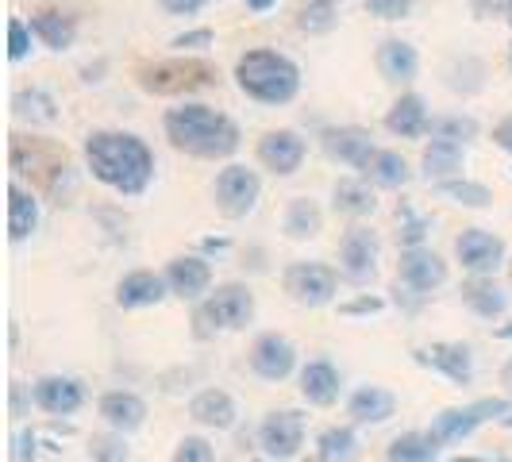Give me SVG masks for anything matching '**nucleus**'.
<instances>
[{"label": "nucleus", "mask_w": 512, "mask_h": 462, "mask_svg": "<svg viewBox=\"0 0 512 462\" xmlns=\"http://www.w3.org/2000/svg\"><path fill=\"white\" fill-rule=\"evenodd\" d=\"M81 158H85V170L93 174V181L124 201L143 197L158 174V158H154L151 143L124 128L89 131L81 143Z\"/></svg>", "instance_id": "f257e3e1"}, {"label": "nucleus", "mask_w": 512, "mask_h": 462, "mask_svg": "<svg viewBox=\"0 0 512 462\" xmlns=\"http://www.w3.org/2000/svg\"><path fill=\"white\" fill-rule=\"evenodd\" d=\"M162 135L174 151L197 162H231L243 147V128L235 124V116L205 101H178L166 108Z\"/></svg>", "instance_id": "f03ea898"}, {"label": "nucleus", "mask_w": 512, "mask_h": 462, "mask_svg": "<svg viewBox=\"0 0 512 462\" xmlns=\"http://www.w3.org/2000/svg\"><path fill=\"white\" fill-rule=\"evenodd\" d=\"M231 77H235V89L255 104H266V108H285L301 97V66L289 58L278 47H247V51L235 58L231 66Z\"/></svg>", "instance_id": "7ed1b4c3"}, {"label": "nucleus", "mask_w": 512, "mask_h": 462, "mask_svg": "<svg viewBox=\"0 0 512 462\" xmlns=\"http://www.w3.org/2000/svg\"><path fill=\"white\" fill-rule=\"evenodd\" d=\"M220 81V70L197 58V54H174V58H147L135 66V85L147 97H166V101H189L193 93L212 89Z\"/></svg>", "instance_id": "20e7f679"}, {"label": "nucleus", "mask_w": 512, "mask_h": 462, "mask_svg": "<svg viewBox=\"0 0 512 462\" xmlns=\"http://www.w3.org/2000/svg\"><path fill=\"white\" fill-rule=\"evenodd\" d=\"M12 178H31L47 197L62 201L66 193H74V170H70V154L51 139L39 135H12Z\"/></svg>", "instance_id": "39448f33"}, {"label": "nucleus", "mask_w": 512, "mask_h": 462, "mask_svg": "<svg viewBox=\"0 0 512 462\" xmlns=\"http://www.w3.org/2000/svg\"><path fill=\"white\" fill-rule=\"evenodd\" d=\"M255 293L243 282H224L208 293L197 305V335H216V332H239L255 320Z\"/></svg>", "instance_id": "423d86ee"}, {"label": "nucleus", "mask_w": 512, "mask_h": 462, "mask_svg": "<svg viewBox=\"0 0 512 462\" xmlns=\"http://www.w3.org/2000/svg\"><path fill=\"white\" fill-rule=\"evenodd\" d=\"M262 201V178L247 162H224L212 178V205L224 220H247Z\"/></svg>", "instance_id": "0eeeda50"}, {"label": "nucleus", "mask_w": 512, "mask_h": 462, "mask_svg": "<svg viewBox=\"0 0 512 462\" xmlns=\"http://www.w3.org/2000/svg\"><path fill=\"white\" fill-rule=\"evenodd\" d=\"M282 285L297 305L324 308L339 297V270H332L328 262L301 258V262H289V266L282 270Z\"/></svg>", "instance_id": "6e6552de"}, {"label": "nucleus", "mask_w": 512, "mask_h": 462, "mask_svg": "<svg viewBox=\"0 0 512 462\" xmlns=\"http://www.w3.org/2000/svg\"><path fill=\"white\" fill-rule=\"evenodd\" d=\"M382 262V235L370 224H351L339 239V274L351 285H366L378 278Z\"/></svg>", "instance_id": "1a4fd4ad"}, {"label": "nucleus", "mask_w": 512, "mask_h": 462, "mask_svg": "<svg viewBox=\"0 0 512 462\" xmlns=\"http://www.w3.org/2000/svg\"><path fill=\"white\" fill-rule=\"evenodd\" d=\"M455 258L470 278H493L505 262H509V247L497 231L489 228H462L455 235Z\"/></svg>", "instance_id": "9d476101"}, {"label": "nucleus", "mask_w": 512, "mask_h": 462, "mask_svg": "<svg viewBox=\"0 0 512 462\" xmlns=\"http://www.w3.org/2000/svg\"><path fill=\"white\" fill-rule=\"evenodd\" d=\"M512 412V405L505 397H482V401H474V405H466V409H443L432 420V439H436L439 447H447V443H459L466 439L474 428H482L486 420H505Z\"/></svg>", "instance_id": "9b49d317"}, {"label": "nucleus", "mask_w": 512, "mask_h": 462, "mask_svg": "<svg viewBox=\"0 0 512 462\" xmlns=\"http://www.w3.org/2000/svg\"><path fill=\"white\" fill-rule=\"evenodd\" d=\"M255 158L274 178H293L308 158V139L297 128H270L258 135Z\"/></svg>", "instance_id": "f8f14e48"}, {"label": "nucleus", "mask_w": 512, "mask_h": 462, "mask_svg": "<svg viewBox=\"0 0 512 462\" xmlns=\"http://www.w3.org/2000/svg\"><path fill=\"white\" fill-rule=\"evenodd\" d=\"M316 139H320V151L332 162L347 166V170H359V174L370 166V158L382 151L374 143L370 128H362V124H328V128H320Z\"/></svg>", "instance_id": "ddd939ff"}, {"label": "nucleus", "mask_w": 512, "mask_h": 462, "mask_svg": "<svg viewBox=\"0 0 512 462\" xmlns=\"http://www.w3.org/2000/svg\"><path fill=\"white\" fill-rule=\"evenodd\" d=\"M258 443H262V451H266L270 459H278V462L297 459L301 447H305V416L297 409L270 412V416L262 420V428H258Z\"/></svg>", "instance_id": "4468645a"}, {"label": "nucleus", "mask_w": 512, "mask_h": 462, "mask_svg": "<svg viewBox=\"0 0 512 462\" xmlns=\"http://www.w3.org/2000/svg\"><path fill=\"white\" fill-rule=\"evenodd\" d=\"M397 278L416 297H428V293H436L439 285L447 282V262L432 247H405L401 258H397Z\"/></svg>", "instance_id": "2eb2a0df"}, {"label": "nucleus", "mask_w": 512, "mask_h": 462, "mask_svg": "<svg viewBox=\"0 0 512 462\" xmlns=\"http://www.w3.org/2000/svg\"><path fill=\"white\" fill-rule=\"evenodd\" d=\"M251 370H255L262 382H285L293 370H297V347L278 332H262L251 343Z\"/></svg>", "instance_id": "dca6fc26"}, {"label": "nucleus", "mask_w": 512, "mask_h": 462, "mask_svg": "<svg viewBox=\"0 0 512 462\" xmlns=\"http://www.w3.org/2000/svg\"><path fill=\"white\" fill-rule=\"evenodd\" d=\"M162 278L170 285V297L181 301H205L212 293V262L201 255H174L166 262Z\"/></svg>", "instance_id": "f3484780"}, {"label": "nucleus", "mask_w": 512, "mask_h": 462, "mask_svg": "<svg viewBox=\"0 0 512 462\" xmlns=\"http://www.w3.org/2000/svg\"><path fill=\"white\" fill-rule=\"evenodd\" d=\"M27 24L35 31L39 47H47L54 54H66L77 43V35H81V20L66 8H35L27 16Z\"/></svg>", "instance_id": "a211bd4d"}, {"label": "nucleus", "mask_w": 512, "mask_h": 462, "mask_svg": "<svg viewBox=\"0 0 512 462\" xmlns=\"http://www.w3.org/2000/svg\"><path fill=\"white\" fill-rule=\"evenodd\" d=\"M420 366H432L436 374H443L447 382L470 385L474 382V351L466 343H432V347H420L412 351Z\"/></svg>", "instance_id": "6ab92c4d"}, {"label": "nucleus", "mask_w": 512, "mask_h": 462, "mask_svg": "<svg viewBox=\"0 0 512 462\" xmlns=\"http://www.w3.org/2000/svg\"><path fill=\"white\" fill-rule=\"evenodd\" d=\"M374 66H378V74L389 85H412L420 77V51L412 47L409 39L389 35V39L378 43V51H374Z\"/></svg>", "instance_id": "aec40b11"}, {"label": "nucleus", "mask_w": 512, "mask_h": 462, "mask_svg": "<svg viewBox=\"0 0 512 462\" xmlns=\"http://www.w3.org/2000/svg\"><path fill=\"white\" fill-rule=\"evenodd\" d=\"M428 124H432V112H428V101L420 93H401L382 116V128L393 139H424Z\"/></svg>", "instance_id": "412c9836"}, {"label": "nucleus", "mask_w": 512, "mask_h": 462, "mask_svg": "<svg viewBox=\"0 0 512 462\" xmlns=\"http://www.w3.org/2000/svg\"><path fill=\"white\" fill-rule=\"evenodd\" d=\"M31 401L51 416H74L85 405V389L77 378H66V374H43L31 385Z\"/></svg>", "instance_id": "4be33fe9"}, {"label": "nucleus", "mask_w": 512, "mask_h": 462, "mask_svg": "<svg viewBox=\"0 0 512 462\" xmlns=\"http://www.w3.org/2000/svg\"><path fill=\"white\" fill-rule=\"evenodd\" d=\"M43 220V201L35 189H27L20 178L8 181V239L12 243H24L39 231Z\"/></svg>", "instance_id": "5701e85b"}, {"label": "nucleus", "mask_w": 512, "mask_h": 462, "mask_svg": "<svg viewBox=\"0 0 512 462\" xmlns=\"http://www.w3.org/2000/svg\"><path fill=\"white\" fill-rule=\"evenodd\" d=\"M466 170V147L451 143V139H428L424 151H420V178L443 185L451 178H462Z\"/></svg>", "instance_id": "b1692460"}, {"label": "nucleus", "mask_w": 512, "mask_h": 462, "mask_svg": "<svg viewBox=\"0 0 512 462\" xmlns=\"http://www.w3.org/2000/svg\"><path fill=\"white\" fill-rule=\"evenodd\" d=\"M170 297V285L154 270H131L116 282V305L135 312V308H154Z\"/></svg>", "instance_id": "393cba45"}, {"label": "nucleus", "mask_w": 512, "mask_h": 462, "mask_svg": "<svg viewBox=\"0 0 512 462\" xmlns=\"http://www.w3.org/2000/svg\"><path fill=\"white\" fill-rule=\"evenodd\" d=\"M97 412H101V420L112 432L128 436L135 428H143V420H147V401H143L139 393H131V389H108L101 401H97Z\"/></svg>", "instance_id": "a878e982"}, {"label": "nucleus", "mask_w": 512, "mask_h": 462, "mask_svg": "<svg viewBox=\"0 0 512 462\" xmlns=\"http://www.w3.org/2000/svg\"><path fill=\"white\" fill-rule=\"evenodd\" d=\"M297 385H301V397L316 409H328L339 401V389H343V378L328 359H312L301 366L297 374Z\"/></svg>", "instance_id": "bb28decb"}, {"label": "nucleus", "mask_w": 512, "mask_h": 462, "mask_svg": "<svg viewBox=\"0 0 512 462\" xmlns=\"http://www.w3.org/2000/svg\"><path fill=\"white\" fill-rule=\"evenodd\" d=\"M332 208L339 212V216H347V220L362 224L366 216L378 212V189H374L366 178H339L332 185Z\"/></svg>", "instance_id": "cd10ccee"}, {"label": "nucleus", "mask_w": 512, "mask_h": 462, "mask_svg": "<svg viewBox=\"0 0 512 462\" xmlns=\"http://www.w3.org/2000/svg\"><path fill=\"white\" fill-rule=\"evenodd\" d=\"M393 412H397V397L382 385H359L347 397V416L355 424H385Z\"/></svg>", "instance_id": "c85d7f7f"}, {"label": "nucleus", "mask_w": 512, "mask_h": 462, "mask_svg": "<svg viewBox=\"0 0 512 462\" xmlns=\"http://www.w3.org/2000/svg\"><path fill=\"white\" fill-rule=\"evenodd\" d=\"M189 416H193L197 424H205V428L228 432V428H235L239 409H235L228 389H201V393L189 401Z\"/></svg>", "instance_id": "c756f323"}, {"label": "nucleus", "mask_w": 512, "mask_h": 462, "mask_svg": "<svg viewBox=\"0 0 512 462\" xmlns=\"http://www.w3.org/2000/svg\"><path fill=\"white\" fill-rule=\"evenodd\" d=\"M359 178H366L374 189H389V193H397V189H405V185L412 181V166L401 151L382 147V151L370 158V166L362 170Z\"/></svg>", "instance_id": "7c9ffc66"}, {"label": "nucleus", "mask_w": 512, "mask_h": 462, "mask_svg": "<svg viewBox=\"0 0 512 462\" xmlns=\"http://www.w3.org/2000/svg\"><path fill=\"white\" fill-rule=\"evenodd\" d=\"M12 112H16V120H27L31 128H51V124H58V101H54L51 89H43V85L16 89L12 93Z\"/></svg>", "instance_id": "2f4dec72"}, {"label": "nucleus", "mask_w": 512, "mask_h": 462, "mask_svg": "<svg viewBox=\"0 0 512 462\" xmlns=\"http://www.w3.org/2000/svg\"><path fill=\"white\" fill-rule=\"evenodd\" d=\"M282 231L293 243L316 239L324 231V208L316 205L312 197H289V205L282 212Z\"/></svg>", "instance_id": "473e14b6"}, {"label": "nucleus", "mask_w": 512, "mask_h": 462, "mask_svg": "<svg viewBox=\"0 0 512 462\" xmlns=\"http://www.w3.org/2000/svg\"><path fill=\"white\" fill-rule=\"evenodd\" d=\"M459 293H462V305L470 308L474 316H482V320H497L509 308V293L493 282V278H470V282H462Z\"/></svg>", "instance_id": "72a5a7b5"}, {"label": "nucleus", "mask_w": 512, "mask_h": 462, "mask_svg": "<svg viewBox=\"0 0 512 462\" xmlns=\"http://www.w3.org/2000/svg\"><path fill=\"white\" fill-rule=\"evenodd\" d=\"M428 135L432 139H451V143L466 147V143H474L482 135V120L474 112H462V108H455V112H436L432 124H428Z\"/></svg>", "instance_id": "f704fd0d"}, {"label": "nucleus", "mask_w": 512, "mask_h": 462, "mask_svg": "<svg viewBox=\"0 0 512 462\" xmlns=\"http://www.w3.org/2000/svg\"><path fill=\"white\" fill-rule=\"evenodd\" d=\"M443 77H447V89H451V93L474 97V93L486 89V62L474 58V54H462V58H455V62L443 70Z\"/></svg>", "instance_id": "c9c22d12"}, {"label": "nucleus", "mask_w": 512, "mask_h": 462, "mask_svg": "<svg viewBox=\"0 0 512 462\" xmlns=\"http://www.w3.org/2000/svg\"><path fill=\"white\" fill-rule=\"evenodd\" d=\"M335 24H339V0H305L293 20L301 35H328Z\"/></svg>", "instance_id": "e433bc0d"}, {"label": "nucleus", "mask_w": 512, "mask_h": 462, "mask_svg": "<svg viewBox=\"0 0 512 462\" xmlns=\"http://www.w3.org/2000/svg\"><path fill=\"white\" fill-rule=\"evenodd\" d=\"M439 455V443L432 439V432H405L389 443L385 459L389 462H432Z\"/></svg>", "instance_id": "4c0bfd02"}, {"label": "nucleus", "mask_w": 512, "mask_h": 462, "mask_svg": "<svg viewBox=\"0 0 512 462\" xmlns=\"http://www.w3.org/2000/svg\"><path fill=\"white\" fill-rule=\"evenodd\" d=\"M439 197H447V201H455V205L462 208H489L493 205V189H489L486 181H474V178H451L443 181V185H436Z\"/></svg>", "instance_id": "58836bf2"}, {"label": "nucleus", "mask_w": 512, "mask_h": 462, "mask_svg": "<svg viewBox=\"0 0 512 462\" xmlns=\"http://www.w3.org/2000/svg\"><path fill=\"white\" fill-rule=\"evenodd\" d=\"M359 451V436L351 428H324L316 439V462H351Z\"/></svg>", "instance_id": "ea45409f"}, {"label": "nucleus", "mask_w": 512, "mask_h": 462, "mask_svg": "<svg viewBox=\"0 0 512 462\" xmlns=\"http://www.w3.org/2000/svg\"><path fill=\"white\" fill-rule=\"evenodd\" d=\"M397 224H401V231H397L401 251H405V247H424V239H428V231H432V220H428L424 212H416L409 201L397 205Z\"/></svg>", "instance_id": "a19ab883"}, {"label": "nucleus", "mask_w": 512, "mask_h": 462, "mask_svg": "<svg viewBox=\"0 0 512 462\" xmlns=\"http://www.w3.org/2000/svg\"><path fill=\"white\" fill-rule=\"evenodd\" d=\"M35 31H31V24H27L24 16H12L8 20V58L12 62H24V58H31V51H35Z\"/></svg>", "instance_id": "79ce46f5"}, {"label": "nucleus", "mask_w": 512, "mask_h": 462, "mask_svg": "<svg viewBox=\"0 0 512 462\" xmlns=\"http://www.w3.org/2000/svg\"><path fill=\"white\" fill-rule=\"evenodd\" d=\"M89 455L97 462H124L128 459V443L120 432H112V436H93L89 439Z\"/></svg>", "instance_id": "37998d69"}, {"label": "nucleus", "mask_w": 512, "mask_h": 462, "mask_svg": "<svg viewBox=\"0 0 512 462\" xmlns=\"http://www.w3.org/2000/svg\"><path fill=\"white\" fill-rule=\"evenodd\" d=\"M362 4H366L370 16H378V20H385V24L409 20L412 8H416V0H362Z\"/></svg>", "instance_id": "c03bdc74"}, {"label": "nucleus", "mask_w": 512, "mask_h": 462, "mask_svg": "<svg viewBox=\"0 0 512 462\" xmlns=\"http://www.w3.org/2000/svg\"><path fill=\"white\" fill-rule=\"evenodd\" d=\"M216 43V35H212V27H193V31H181L170 39V47L178 54H197V51H208Z\"/></svg>", "instance_id": "a18cd8bd"}, {"label": "nucleus", "mask_w": 512, "mask_h": 462, "mask_svg": "<svg viewBox=\"0 0 512 462\" xmlns=\"http://www.w3.org/2000/svg\"><path fill=\"white\" fill-rule=\"evenodd\" d=\"M174 462H216V451H212V443L201 436H185L178 443V451H174Z\"/></svg>", "instance_id": "49530a36"}, {"label": "nucleus", "mask_w": 512, "mask_h": 462, "mask_svg": "<svg viewBox=\"0 0 512 462\" xmlns=\"http://www.w3.org/2000/svg\"><path fill=\"white\" fill-rule=\"evenodd\" d=\"M470 12L478 20H509L512 24V0H470Z\"/></svg>", "instance_id": "de8ad7c7"}, {"label": "nucleus", "mask_w": 512, "mask_h": 462, "mask_svg": "<svg viewBox=\"0 0 512 462\" xmlns=\"http://www.w3.org/2000/svg\"><path fill=\"white\" fill-rule=\"evenodd\" d=\"M162 4V12L166 16H178V20H189V16H197V12H205L212 0H158Z\"/></svg>", "instance_id": "09e8293b"}, {"label": "nucleus", "mask_w": 512, "mask_h": 462, "mask_svg": "<svg viewBox=\"0 0 512 462\" xmlns=\"http://www.w3.org/2000/svg\"><path fill=\"white\" fill-rule=\"evenodd\" d=\"M382 308H385L382 297H370V293H362V297H355V301L339 305V312H343V316H374V312H382Z\"/></svg>", "instance_id": "8fccbe9b"}, {"label": "nucleus", "mask_w": 512, "mask_h": 462, "mask_svg": "<svg viewBox=\"0 0 512 462\" xmlns=\"http://www.w3.org/2000/svg\"><path fill=\"white\" fill-rule=\"evenodd\" d=\"M493 147H497V151H505V154H512V112H509V116H501V120L493 124Z\"/></svg>", "instance_id": "3c124183"}, {"label": "nucleus", "mask_w": 512, "mask_h": 462, "mask_svg": "<svg viewBox=\"0 0 512 462\" xmlns=\"http://www.w3.org/2000/svg\"><path fill=\"white\" fill-rule=\"evenodd\" d=\"M270 8H278V0H247V12H255V16L270 12Z\"/></svg>", "instance_id": "603ef678"}, {"label": "nucleus", "mask_w": 512, "mask_h": 462, "mask_svg": "<svg viewBox=\"0 0 512 462\" xmlns=\"http://www.w3.org/2000/svg\"><path fill=\"white\" fill-rule=\"evenodd\" d=\"M501 382H505V389H509V397H512V359L505 362V370H501Z\"/></svg>", "instance_id": "864d4df0"}, {"label": "nucleus", "mask_w": 512, "mask_h": 462, "mask_svg": "<svg viewBox=\"0 0 512 462\" xmlns=\"http://www.w3.org/2000/svg\"><path fill=\"white\" fill-rule=\"evenodd\" d=\"M497 335H501V339H512V324H505V328H497Z\"/></svg>", "instance_id": "5fc2aeb1"}, {"label": "nucleus", "mask_w": 512, "mask_h": 462, "mask_svg": "<svg viewBox=\"0 0 512 462\" xmlns=\"http://www.w3.org/2000/svg\"><path fill=\"white\" fill-rule=\"evenodd\" d=\"M455 462H486V459H474V455H466V459H455Z\"/></svg>", "instance_id": "6e6d98bb"}, {"label": "nucleus", "mask_w": 512, "mask_h": 462, "mask_svg": "<svg viewBox=\"0 0 512 462\" xmlns=\"http://www.w3.org/2000/svg\"><path fill=\"white\" fill-rule=\"evenodd\" d=\"M501 424H505V428H512V412H509V416H505V420H501Z\"/></svg>", "instance_id": "4d7b16f0"}, {"label": "nucleus", "mask_w": 512, "mask_h": 462, "mask_svg": "<svg viewBox=\"0 0 512 462\" xmlns=\"http://www.w3.org/2000/svg\"><path fill=\"white\" fill-rule=\"evenodd\" d=\"M509 70H512V47H509Z\"/></svg>", "instance_id": "13d9d810"}, {"label": "nucleus", "mask_w": 512, "mask_h": 462, "mask_svg": "<svg viewBox=\"0 0 512 462\" xmlns=\"http://www.w3.org/2000/svg\"><path fill=\"white\" fill-rule=\"evenodd\" d=\"M509 270H512V262H509Z\"/></svg>", "instance_id": "bf43d9fd"}]
</instances>
